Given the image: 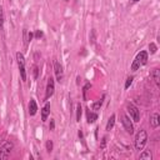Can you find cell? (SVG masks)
Wrapping results in <instances>:
<instances>
[{"mask_svg": "<svg viewBox=\"0 0 160 160\" xmlns=\"http://www.w3.org/2000/svg\"><path fill=\"white\" fill-rule=\"evenodd\" d=\"M54 71H55L56 80L59 82L62 81V79H64V70H62V65L59 61H55V64H54Z\"/></svg>", "mask_w": 160, "mask_h": 160, "instance_id": "ba28073f", "label": "cell"}, {"mask_svg": "<svg viewBox=\"0 0 160 160\" xmlns=\"http://www.w3.org/2000/svg\"><path fill=\"white\" fill-rule=\"evenodd\" d=\"M81 112H82V108L80 104L76 105V121H80L81 119Z\"/></svg>", "mask_w": 160, "mask_h": 160, "instance_id": "d6986e66", "label": "cell"}, {"mask_svg": "<svg viewBox=\"0 0 160 160\" xmlns=\"http://www.w3.org/2000/svg\"><path fill=\"white\" fill-rule=\"evenodd\" d=\"M150 125L151 128H158L160 125V115L159 112H154L150 116Z\"/></svg>", "mask_w": 160, "mask_h": 160, "instance_id": "30bf717a", "label": "cell"}, {"mask_svg": "<svg viewBox=\"0 0 160 160\" xmlns=\"http://www.w3.org/2000/svg\"><path fill=\"white\" fill-rule=\"evenodd\" d=\"M146 141H148V134L144 129H140L136 132V136H135V148H136V150H142L144 146L146 145Z\"/></svg>", "mask_w": 160, "mask_h": 160, "instance_id": "7a4b0ae2", "label": "cell"}, {"mask_svg": "<svg viewBox=\"0 0 160 160\" xmlns=\"http://www.w3.org/2000/svg\"><path fill=\"white\" fill-rule=\"evenodd\" d=\"M4 22H5V15H4V9L0 5V29L4 28Z\"/></svg>", "mask_w": 160, "mask_h": 160, "instance_id": "ac0fdd59", "label": "cell"}, {"mask_svg": "<svg viewBox=\"0 0 160 160\" xmlns=\"http://www.w3.org/2000/svg\"><path fill=\"white\" fill-rule=\"evenodd\" d=\"M16 60H18V66H19V71H20V76H21V80L25 81L26 80V70H25V59H24V55L18 51L16 52Z\"/></svg>", "mask_w": 160, "mask_h": 160, "instance_id": "3957f363", "label": "cell"}, {"mask_svg": "<svg viewBox=\"0 0 160 160\" xmlns=\"http://www.w3.org/2000/svg\"><path fill=\"white\" fill-rule=\"evenodd\" d=\"M139 0H130V2H138Z\"/></svg>", "mask_w": 160, "mask_h": 160, "instance_id": "f1b7e54d", "label": "cell"}, {"mask_svg": "<svg viewBox=\"0 0 160 160\" xmlns=\"http://www.w3.org/2000/svg\"><path fill=\"white\" fill-rule=\"evenodd\" d=\"M149 50H150V54H155L156 50H158V48H156V45L154 42H150L149 44Z\"/></svg>", "mask_w": 160, "mask_h": 160, "instance_id": "7402d4cb", "label": "cell"}, {"mask_svg": "<svg viewBox=\"0 0 160 160\" xmlns=\"http://www.w3.org/2000/svg\"><path fill=\"white\" fill-rule=\"evenodd\" d=\"M28 109H29V115H30V116H34V115L38 112V105H36V101H35L34 99H30Z\"/></svg>", "mask_w": 160, "mask_h": 160, "instance_id": "8fae6325", "label": "cell"}, {"mask_svg": "<svg viewBox=\"0 0 160 160\" xmlns=\"http://www.w3.org/2000/svg\"><path fill=\"white\" fill-rule=\"evenodd\" d=\"M42 35H44V34H42V31H41V30H36V31L34 32V36H35L36 39H40V38H42Z\"/></svg>", "mask_w": 160, "mask_h": 160, "instance_id": "603a6c76", "label": "cell"}, {"mask_svg": "<svg viewBox=\"0 0 160 160\" xmlns=\"http://www.w3.org/2000/svg\"><path fill=\"white\" fill-rule=\"evenodd\" d=\"M12 148H14L12 142H10V141L2 142V145L0 146V160L8 159L9 155H10V152H11V150H12Z\"/></svg>", "mask_w": 160, "mask_h": 160, "instance_id": "277c9868", "label": "cell"}, {"mask_svg": "<svg viewBox=\"0 0 160 160\" xmlns=\"http://www.w3.org/2000/svg\"><path fill=\"white\" fill-rule=\"evenodd\" d=\"M146 62H148V52H146L145 50H142V51H140V52L135 56V59H134V61H132V64H131V70H132V71H136V70L140 69V66L145 65Z\"/></svg>", "mask_w": 160, "mask_h": 160, "instance_id": "6da1fadb", "label": "cell"}, {"mask_svg": "<svg viewBox=\"0 0 160 160\" xmlns=\"http://www.w3.org/2000/svg\"><path fill=\"white\" fill-rule=\"evenodd\" d=\"M132 80H134V76H128L126 81H125V89H129L130 85L132 84Z\"/></svg>", "mask_w": 160, "mask_h": 160, "instance_id": "44dd1931", "label": "cell"}, {"mask_svg": "<svg viewBox=\"0 0 160 160\" xmlns=\"http://www.w3.org/2000/svg\"><path fill=\"white\" fill-rule=\"evenodd\" d=\"M114 124H115V114H112V115L109 118V120H108V122H106V130L110 131V130L114 128Z\"/></svg>", "mask_w": 160, "mask_h": 160, "instance_id": "5bb4252c", "label": "cell"}, {"mask_svg": "<svg viewBox=\"0 0 160 160\" xmlns=\"http://www.w3.org/2000/svg\"><path fill=\"white\" fill-rule=\"evenodd\" d=\"M150 76L152 78L156 86H159L160 85V71H159V69H152L151 72H150Z\"/></svg>", "mask_w": 160, "mask_h": 160, "instance_id": "7c38bea8", "label": "cell"}, {"mask_svg": "<svg viewBox=\"0 0 160 160\" xmlns=\"http://www.w3.org/2000/svg\"><path fill=\"white\" fill-rule=\"evenodd\" d=\"M105 144H106V138H102V140H101V145H100V148H101V149H104V148H105Z\"/></svg>", "mask_w": 160, "mask_h": 160, "instance_id": "4316f807", "label": "cell"}, {"mask_svg": "<svg viewBox=\"0 0 160 160\" xmlns=\"http://www.w3.org/2000/svg\"><path fill=\"white\" fill-rule=\"evenodd\" d=\"M49 129L52 131L55 129V120L54 119H50V124H49Z\"/></svg>", "mask_w": 160, "mask_h": 160, "instance_id": "d4e9b609", "label": "cell"}, {"mask_svg": "<svg viewBox=\"0 0 160 160\" xmlns=\"http://www.w3.org/2000/svg\"><path fill=\"white\" fill-rule=\"evenodd\" d=\"M54 90H55V82H54V79L50 76L48 79V84H46V91H45V99H50L54 94Z\"/></svg>", "mask_w": 160, "mask_h": 160, "instance_id": "52a82bcc", "label": "cell"}, {"mask_svg": "<svg viewBox=\"0 0 160 160\" xmlns=\"http://www.w3.org/2000/svg\"><path fill=\"white\" fill-rule=\"evenodd\" d=\"M121 122H122V126H124L125 131L131 135V134L134 132V126H132V122H131L130 118H129L126 114H122V115H121Z\"/></svg>", "mask_w": 160, "mask_h": 160, "instance_id": "8992f818", "label": "cell"}, {"mask_svg": "<svg viewBox=\"0 0 160 160\" xmlns=\"http://www.w3.org/2000/svg\"><path fill=\"white\" fill-rule=\"evenodd\" d=\"M78 135H79L80 140H82V131H81V130H79V131H78Z\"/></svg>", "mask_w": 160, "mask_h": 160, "instance_id": "83f0119b", "label": "cell"}, {"mask_svg": "<svg viewBox=\"0 0 160 160\" xmlns=\"http://www.w3.org/2000/svg\"><path fill=\"white\" fill-rule=\"evenodd\" d=\"M141 160H144V159H148V160H151V152H150V150H145L144 152H141L140 154V156H139Z\"/></svg>", "mask_w": 160, "mask_h": 160, "instance_id": "2e32d148", "label": "cell"}, {"mask_svg": "<svg viewBox=\"0 0 160 160\" xmlns=\"http://www.w3.org/2000/svg\"><path fill=\"white\" fill-rule=\"evenodd\" d=\"M104 98H105V95H102V99H101V100L95 101V102L91 105V109H92V110H95V111L100 110V108H101V105H102V100H104Z\"/></svg>", "mask_w": 160, "mask_h": 160, "instance_id": "9a60e30c", "label": "cell"}, {"mask_svg": "<svg viewBox=\"0 0 160 160\" xmlns=\"http://www.w3.org/2000/svg\"><path fill=\"white\" fill-rule=\"evenodd\" d=\"M91 88V84L90 82H86L85 85H84V88H82V99L84 100H86L88 99V96H86V92L89 91V89Z\"/></svg>", "mask_w": 160, "mask_h": 160, "instance_id": "e0dca14e", "label": "cell"}, {"mask_svg": "<svg viewBox=\"0 0 160 160\" xmlns=\"http://www.w3.org/2000/svg\"><path fill=\"white\" fill-rule=\"evenodd\" d=\"M65 1H69V0H65Z\"/></svg>", "mask_w": 160, "mask_h": 160, "instance_id": "f546056e", "label": "cell"}, {"mask_svg": "<svg viewBox=\"0 0 160 160\" xmlns=\"http://www.w3.org/2000/svg\"><path fill=\"white\" fill-rule=\"evenodd\" d=\"M45 148H46V151H48V152H51V151H52V148H54L52 141H51V140H48L46 144H45Z\"/></svg>", "mask_w": 160, "mask_h": 160, "instance_id": "ffe728a7", "label": "cell"}, {"mask_svg": "<svg viewBox=\"0 0 160 160\" xmlns=\"http://www.w3.org/2000/svg\"><path fill=\"white\" fill-rule=\"evenodd\" d=\"M26 38H28V42H29V41H31V40H32V38H34V32L29 31V32H28V35H26Z\"/></svg>", "mask_w": 160, "mask_h": 160, "instance_id": "484cf974", "label": "cell"}, {"mask_svg": "<svg viewBox=\"0 0 160 160\" xmlns=\"http://www.w3.org/2000/svg\"><path fill=\"white\" fill-rule=\"evenodd\" d=\"M49 114H50V102L46 101V102L44 104L42 109H41V120H42V121H46Z\"/></svg>", "mask_w": 160, "mask_h": 160, "instance_id": "9c48e42d", "label": "cell"}, {"mask_svg": "<svg viewBox=\"0 0 160 160\" xmlns=\"http://www.w3.org/2000/svg\"><path fill=\"white\" fill-rule=\"evenodd\" d=\"M32 70H34V79H38V75H39V68H38L36 65H34Z\"/></svg>", "mask_w": 160, "mask_h": 160, "instance_id": "cb8c5ba5", "label": "cell"}, {"mask_svg": "<svg viewBox=\"0 0 160 160\" xmlns=\"http://www.w3.org/2000/svg\"><path fill=\"white\" fill-rule=\"evenodd\" d=\"M126 109H128V112L130 114V116L132 118V120L135 122H139L140 121V110L134 104H131V102H129L126 105Z\"/></svg>", "mask_w": 160, "mask_h": 160, "instance_id": "5b68a950", "label": "cell"}, {"mask_svg": "<svg viewBox=\"0 0 160 160\" xmlns=\"http://www.w3.org/2000/svg\"><path fill=\"white\" fill-rule=\"evenodd\" d=\"M98 119V114L91 111V110H86V120H88V124H92L95 122V120Z\"/></svg>", "mask_w": 160, "mask_h": 160, "instance_id": "4fadbf2b", "label": "cell"}]
</instances>
